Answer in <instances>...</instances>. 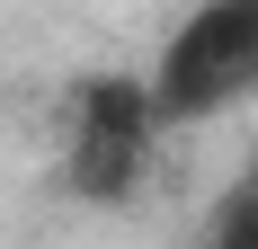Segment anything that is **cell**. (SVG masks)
I'll return each instance as SVG.
<instances>
[{"instance_id": "6da1fadb", "label": "cell", "mask_w": 258, "mask_h": 249, "mask_svg": "<svg viewBox=\"0 0 258 249\" xmlns=\"http://www.w3.org/2000/svg\"><path fill=\"white\" fill-rule=\"evenodd\" d=\"M258 89V0H205L196 18L169 36L152 72V98H160V125H187V116H214Z\"/></svg>"}, {"instance_id": "7a4b0ae2", "label": "cell", "mask_w": 258, "mask_h": 249, "mask_svg": "<svg viewBox=\"0 0 258 249\" xmlns=\"http://www.w3.org/2000/svg\"><path fill=\"white\" fill-rule=\"evenodd\" d=\"M152 125H160V98L152 80H107L80 98V134H72V187L80 196H125L143 151H152Z\"/></svg>"}, {"instance_id": "3957f363", "label": "cell", "mask_w": 258, "mask_h": 249, "mask_svg": "<svg viewBox=\"0 0 258 249\" xmlns=\"http://www.w3.org/2000/svg\"><path fill=\"white\" fill-rule=\"evenodd\" d=\"M214 249H258V169L223 196V214H214Z\"/></svg>"}]
</instances>
